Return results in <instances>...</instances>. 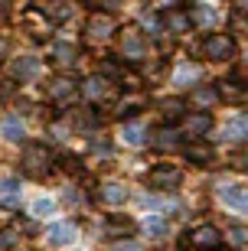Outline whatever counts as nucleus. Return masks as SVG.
<instances>
[{
  "label": "nucleus",
  "mask_w": 248,
  "mask_h": 251,
  "mask_svg": "<svg viewBox=\"0 0 248 251\" xmlns=\"http://www.w3.org/2000/svg\"><path fill=\"white\" fill-rule=\"evenodd\" d=\"M23 170L29 176H46L53 170V153H49L46 144H29L27 153H23Z\"/></svg>",
  "instance_id": "f257e3e1"
},
{
  "label": "nucleus",
  "mask_w": 248,
  "mask_h": 251,
  "mask_svg": "<svg viewBox=\"0 0 248 251\" xmlns=\"http://www.w3.org/2000/svg\"><path fill=\"white\" fill-rule=\"evenodd\" d=\"M202 52H206V59H212V62H225V59L235 56V43H232V36H225V33H212V36H206V43H202Z\"/></svg>",
  "instance_id": "f03ea898"
},
{
  "label": "nucleus",
  "mask_w": 248,
  "mask_h": 251,
  "mask_svg": "<svg viewBox=\"0 0 248 251\" xmlns=\"http://www.w3.org/2000/svg\"><path fill=\"white\" fill-rule=\"evenodd\" d=\"M147 179H150V186H154V189H164V193H166V189H176V186H180L183 173H180L176 167H170V163H160V167L150 170Z\"/></svg>",
  "instance_id": "7ed1b4c3"
},
{
  "label": "nucleus",
  "mask_w": 248,
  "mask_h": 251,
  "mask_svg": "<svg viewBox=\"0 0 248 251\" xmlns=\"http://www.w3.org/2000/svg\"><path fill=\"white\" fill-rule=\"evenodd\" d=\"M190 245L199 248V251H216L222 245V232L216 225H199V228H193V235H190Z\"/></svg>",
  "instance_id": "20e7f679"
},
{
  "label": "nucleus",
  "mask_w": 248,
  "mask_h": 251,
  "mask_svg": "<svg viewBox=\"0 0 248 251\" xmlns=\"http://www.w3.org/2000/svg\"><path fill=\"white\" fill-rule=\"evenodd\" d=\"M219 199H222V205H229V209H235V212H248V186H242V183L222 186Z\"/></svg>",
  "instance_id": "39448f33"
},
{
  "label": "nucleus",
  "mask_w": 248,
  "mask_h": 251,
  "mask_svg": "<svg viewBox=\"0 0 248 251\" xmlns=\"http://www.w3.org/2000/svg\"><path fill=\"white\" fill-rule=\"evenodd\" d=\"M111 29H114V23H111L108 13H95L85 23V36H88V43H105L111 36Z\"/></svg>",
  "instance_id": "423d86ee"
},
{
  "label": "nucleus",
  "mask_w": 248,
  "mask_h": 251,
  "mask_svg": "<svg viewBox=\"0 0 248 251\" xmlns=\"http://www.w3.org/2000/svg\"><path fill=\"white\" fill-rule=\"evenodd\" d=\"M121 56L128 62H140L144 59V39L138 29H121Z\"/></svg>",
  "instance_id": "0eeeda50"
},
{
  "label": "nucleus",
  "mask_w": 248,
  "mask_h": 251,
  "mask_svg": "<svg viewBox=\"0 0 248 251\" xmlns=\"http://www.w3.org/2000/svg\"><path fill=\"white\" fill-rule=\"evenodd\" d=\"M75 95H79V85H75L72 78H55V82L49 85V101H55L59 108L72 104V101H75Z\"/></svg>",
  "instance_id": "6e6552de"
},
{
  "label": "nucleus",
  "mask_w": 248,
  "mask_h": 251,
  "mask_svg": "<svg viewBox=\"0 0 248 251\" xmlns=\"http://www.w3.org/2000/svg\"><path fill=\"white\" fill-rule=\"evenodd\" d=\"M20 202H23L20 179H13V176H0V205H3V209H20Z\"/></svg>",
  "instance_id": "1a4fd4ad"
},
{
  "label": "nucleus",
  "mask_w": 248,
  "mask_h": 251,
  "mask_svg": "<svg viewBox=\"0 0 248 251\" xmlns=\"http://www.w3.org/2000/svg\"><path fill=\"white\" fill-rule=\"evenodd\" d=\"M183 153H186V160H190V163H199V167L212 163V157H216V150H212V144H206V140H190Z\"/></svg>",
  "instance_id": "9d476101"
},
{
  "label": "nucleus",
  "mask_w": 248,
  "mask_h": 251,
  "mask_svg": "<svg viewBox=\"0 0 248 251\" xmlns=\"http://www.w3.org/2000/svg\"><path fill=\"white\" fill-rule=\"evenodd\" d=\"M98 199L105 205H111V209H118V205L128 202V189L121 186V183H105V186L98 189Z\"/></svg>",
  "instance_id": "9b49d317"
},
{
  "label": "nucleus",
  "mask_w": 248,
  "mask_h": 251,
  "mask_svg": "<svg viewBox=\"0 0 248 251\" xmlns=\"http://www.w3.org/2000/svg\"><path fill=\"white\" fill-rule=\"evenodd\" d=\"M209 127H212V118H209V114H202V111L190 114V118L183 121V134H186V137H196V140H199Z\"/></svg>",
  "instance_id": "f8f14e48"
},
{
  "label": "nucleus",
  "mask_w": 248,
  "mask_h": 251,
  "mask_svg": "<svg viewBox=\"0 0 248 251\" xmlns=\"http://www.w3.org/2000/svg\"><path fill=\"white\" fill-rule=\"evenodd\" d=\"M46 242L49 245H69L75 242V225L72 222H55L46 228Z\"/></svg>",
  "instance_id": "ddd939ff"
},
{
  "label": "nucleus",
  "mask_w": 248,
  "mask_h": 251,
  "mask_svg": "<svg viewBox=\"0 0 248 251\" xmlns=\"http://www.w3.org/2000/svg\"><path fill=\"white\" fill-rule=\"evenodd\" d=\"M219 98H225V101H232V104H239V101H245V98H248V85L239 82V78H229V82L219 85Z\"/></svg>",
  "instance_id": "4468645a"
},
{
  "label": "nucleus",
  "mask_w": 248,
  "mask_h": 251,
  "mask_svg": "<svg viewBox=\"0 0 248 251\" xmlns=\"http://www.w3.org/2000/svg\"><path fill=\"white\" fill-rule=\"evenodd\" d=\"M150 140H154L157 150H176V147H180V130H176V127H160Z\"/></svg>",
  "instance_id": "2eb2a0df"
},
{
  "label": "nucleus",
  "mask_w": 248,
  "mask_h": 251,
  "mask_svg": "<svg viewBox=\"0 0 248 251\" xmlns=\"http://www.w3.org/2000/svg\"><path fill=\"white\" fill-rule=\"evenodd\" d=\"M0 134L7 140H23L27 137V127H23V121H20L17 114H7V118L0 121Z\"/></svg>",
  "instance_id": "dca6fc26"
},
{
  "label": "nucleus",
  "mask_w": 248,
  "mask_h": 251,
  "mask_svg": "<svg viewBox=\"0 0 248 251\" xmlns=\"http://www.w3.org/2000/svg\"><path fill=\"white\" fill-rule=\"evenodd\" d=\"M164 26L170 29V33H190V26H193V17L190 13H176V10H170L164 20Z\"/></svg>",
  "instance_id": "f3484780"
},
{
  "label": "nucleus",
  "mask_w": 248,
  "mask_h": 251,
  "mask_svg": "<svg viewBox=\"0 0 248 251\" xmlns=\"http://www.w3.org/2000/svg\"><path fill=\"white\" fill-rule=\"evenodd\" d=\"M121 140H124L128 147H140V144L147 140V127H144V124H124V127H121Z\"/></svg>",
  "instance_id": "a211bd4d"
},
{
  "label": "nucleus",
  "mask_w": 248,
  "mask_h": 251,
  "mask_svg": "<svg viewBox=\"0 0 248 251\" xmlns=\"http://www.w3.org/2000/svg\"><path fill=\"white\" fill-rule=\"evenodd\" d=\"M36 72H39V59H17V62L10 65L13 78H33Z\"/></svg>",
  "instance_id": "6ab92c4d"
},
{
  "label": "nucleus",
  "mask_w": 248,
  "mask_h": 251,
  "mask_svg": "<svg viewBox=\"0 0 248 251\" xmlns=\"http://www.w3.org/2000/svg\"><path fill=\"white\" fill-rule=\"evenodd\" d=\"M75 56H79V49H75L72 43H55L53 46V62L55 65H72Z\"/></svg>",
  "instance_id": "aec40b11"
},
{
  "label": "nucleus",
  "mask_w": 248,
  "mask_h": 251,
  "mask_svg": "<svg viewBox=\"0 0 248 251\" xmlns=\"http://www.w3.org/2000/svg\"><path fill=\"white\" fill-rule=\"evenodd\" d=\"M222 134H225V140H248V118H232Z\"/></svg>",
  "instance_id": "412c9836"
},
{
  "label": "nucleus",
  "mask_w": 248,
  "mask_h": 251,
  "mask_svg": "<svg viewBox=\"0 0 248 251\" xmlns=\"http://www.w3.org/2000/svg\"><path fill=\"white\" fill-rule=\"evenodd\" d=\"M160 111H164L166 121H176V118H183V101L180 98H164L160 101Z\"/></svg>",
  "instance_id": "4be33fe9"
},
{
  "label": "nucleus",
  "mask_w": 248,
  "mask_h": 251,
  "mask_svg": "<svg viewBox=\"0 0 248 251\" xmlns=\"http://www.w3.org/2000/svg\"><path fill=\"white\" fill-rule=\"evenodd\" d=\"M216 98H219V92L209 88V85H202V88H196V92H193V104H202V108H209Z\"/></svg>",
  "instance_id": "5701e85b"
},
{
  "label": "nucleus",
  "mask_w": 248,
  "mask_h": 251,
  "mask_svg": "<svg viewBox=\"0 0 248 251\" xmlns=\"http://www.w3.org/2000/svg\"><path fill=\"white\" fill-rule=\"evenodd\" d=\"M85 95H88V98H105V78H101V75H92V78H88V82H85Z\"/></svg>",
  "instance_id": "b1692460"
},
{
  "label": "nucleus",
  "mask_w": 248,
  "mask_h": 251,
  "mask_svg": "<svg viewBox=\"0 0 248 251\" xmlns=\"http://www.w3.org/2000/svg\"><path fill=\"white\" fill-rule=\"evenodd\" d=\"M144 228H147V232L154 235V238H164V235H166V222H164V215H147Z\"/></svg>",
  "instance_id": "393cba45"
},
{
  "label": "nucleus",
  "mask_w": 248,
  "mask_h": 251,
  "mask_svg": "<svg viewBox=\"0 0 248 251\" xmlns=\"http://www.w3.org/2000/svg\"><path fill=\"white\" fill-rule=\"evenodd\" d=\"M173 78H176V85H190V82L199 78V69H193V65H180Z\"/></svg>",
  "instance_id": "a878e982"
},
{
  "label": "nucleus",
  "mask_w": 248,
  "mask_h": 251,
  "mask_svg": "<svg viewBox=\"0 0 248 251\" xmlns=\"http://www.w3.org/2000/svg\"><path fill=\"white\" fill-rule=\"evenodd\" d=\"M190 17H193V23H199V26H212V23H216V13H212L209 7H196Z\"/></svg>",
  "instance_id": "bb28decb"
},
{
  "label": "nucleus",
  "mask_w": 248,
  "mask_h": 251,
  "mask_svg": "<svg viewBox=\"0 0 248 251\" xmlns=\"http://www.w3.org/2000/svg\"><path fill=\"white\" fill-rule=\"evenodd\" d=\"M53 212H55V202H53V199H46V196L33 202V215H36V219H43V215H53Z\"/></svg>",
  "instance_id": "cd10ccee"
},
{
  "label": "nucleus",
  "mask_w": 248,
  "mask_h": 251,
  "mask_svg": "<svg viewBox=\"0 0 248 251\" xmlns=\"http://www.w3.org/2000/svg\"><path fill=\"white\" fill-rule=\"evenodd\" d=\"M229 245L232 248H248V228H229Z\"/></svg>",
  "instance_id": "c85d7f7f"
},
{
  "label": "nucleus",
  "mask_w": 248,
  "mask_h": 251,
  "mask_svg": "<svg viewBox=\"0 0 248 251\" xmlns=\"http://www.w3.org/2000/svg\"><path fill=\"white\" fill-rule=\"evenodd\" d=\"M121 75H124V69L118 62H111V59L101 62V78H121Z\"/></svg>",
  "instance_id": "c756f323"
},
{
  "label": "nucleus",
  "mask_w": 248,
  "mask_h": 251,
  "mask_svg": "<svg viewBox=\"0 0 248 251\" xmlns=\"http://www.w3.org/2000/svg\"><path fill=\"white\" fill-rule=\"evenodd\" d=\"M46 13L53 20H65V17H72V7H69V3H49Z\"/></svg>",
  "instance_id": "7c9ffc66"
},
{
  "label": "nucleus",
  "mask_w": 248,
  "mask_h": 251,
  "mask_svg": "<svg viewBox=\"0 0 248 251\" xmlns=\"http://www.w3.org/2000/svg\"><path fill=\"white\" fill-rule=\"evenodd\" d=\"M108 232L111 235H131L134 232V222H128V219H114V222L108 225Z\"/></svg>",
  "instance_id": "2f4dec72"
},
{
  "label": "nucleus",
  "mask_w": 248,
  "mask_h": 251,
  "mask_svg": "<svg viewBox=\"0 0 248 251\" xmlns=\"http://www.w3.org/2000/svg\"><path fill=\"white\" fill-rule=\"evenodd\" d=\"M20 242V235H17V228H7V232H0V251H7V248H13V245Z\"/></svg>",
  "instance_id": "473e14b6"
},
{
  "label": "nucleus",
  "mask_w": 248,
  "mask_h": 251,
  "mask_svg": "<svg viewBox=\"0 0 248 251\" xmlns=\"http://www.w3.org/2000/svg\"><path fill=\"white\" fill-rule=\"evenodd\" d=\"M144 29H147L150 36H157V33L164 29V23H160V20H157V17H150V13H144Z\"/></svg>",
  "instance_id": "72a5a7b5"
},
{
  "label": "nucleus",
  "mask_w": 248,
  "mask_h": 251,
  "mask_svg": "<svg viewBox=\"0 0 248 251\" xmlns=\"http://www.w3.org/2000/svg\"><path fill=\"white\" fill-rule=\"evenodd\" d=\"M232 167H248V147L242 150V153H235V157H232Z\"/></svg>",
  "instance_id": "f704fd0d"
},
{
  "label": "nucleus",
  "mask_w": 248,
  "mask_h": 251,
  "mask_svg": "<svg viewBox=\"0 0 248 251\" xmlns=\"http://www.w3.org/2000/svg\"><path fill=\"white\" fill-rule=\"evenodd\" d=\"M111 251H140V248H138V245H131V242H128V245H114Z\"/></svg>",
  "instance_id": "c9c22d12"
},
{
  "label": "nucleus",
  "mask_w": 248,
  "mask_h": 251,
  "mask_svg": "<svg viewBox=\"0 0 248 251\" xmlns=\"http://www.w3.org/2000/svg\"><path fill=\"white\" fill-rule=\"evenodd\" d=\"M118 3H121V0H98V7H105V10H114Z\"/></svg>",
  "instance_id": "e433bc0d"
},
{
  "label": "nucleus",
  "mask_w": 248,
  "mask_h": 251,
  "mask_svg": "<svg viewBox=\"0 0 248 251\" xmlns=\"http://www.w3.org/2000/svg\"><path fill=\"white\" fill-rule=\"evenodd\" d=\"M235 7H239L242 13H248V0H235Z\"/></svg>",
  "instance_id": "4c0bfd02"
},
{
  "label": "nucleus",
  "mask_w": 248,
  "mask_h": 251,
  "mask_svg": "<svg viewBox=\"0 0 248 251\" xmlns=\"http://www.w3.org/2000/svg\"><path fill=\"white\" fill-rule=\"evenodd\" d=\"M176 0H157V7H173Z\"/></svg>",
  "instance_id": "58836bf2"
},
{
  "label": "nucleus",
  "mask_w": 248,
  "mask_h": 251,
  "mask_svg": "<svg viewBox=\"0 0 248 251\" xmlns=\"http://www.w3.org/2000/svg\"><path fill=\"white\" fill-rule=\"evenodd\" d=\"M3 13H7V3H3V0H0V17H3Z\"/></svg>",
  "instance_id": "ea45409f"
}]
</instances>
